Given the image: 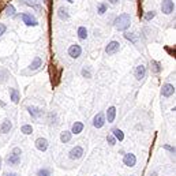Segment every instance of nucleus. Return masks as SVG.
I'll return each mask as SVG.
<instances>
[{
  "mask_svg": "<svg viewBox=\"0 0 176 176\" xmlns=\"http://www.w3.org/2000/svg\"><path fill=\"white\" fill-rule=\"evenodd\" d=\"M154 17H156V11H149V13H146V14H145L143 19H145L146 22H149V21H152Z\"/></svg>",
  "mask_w": 176,
  "mask_h": 176,
  "instance_id": "27",
  "label": "nucleus"
},
{
  "mask_svg": "<svg viewBox=\"0 0 176 176\" xmlns=\"http://www.w3.org/2000/svg\"><path fill=\"white\" fill-rule=\"evenodd\" d=\"M150 70H152V73H154V74H160L161 70H163L161 63L160 62H156V60H152L150 62Z\"/></svg>",
  "mask_w": 176,
  "mask_h": 176,
  "instance_id": "18",
  "label": "nucleus"
},
{
  "mask_svg": "<svg viewBox=\"0 0 176 176\" xmlns=\"http://www.w3.org/2000/svg\"><path fill=\"white\" fill-rule=\"evenodd\" d=\"M4 14L7 17H14L15 15V7H14L13 4H8L6 7V10H4Z\"/></svg>",
  "mask_w": 176,
  "mask_h": 176,
  "instance_id": "24",
  "label": "nucleus"
},
{
  "mask_svg": "<svg viewBox=\"0 0 176 176\" xmlns=\"http://www.w3.org/2000/svg\"><path fill=\"white\" fill-rule=\"evenodd\" d=\"M22 21H23V23L26 26H37V25H38L37 19L32 15L30 13H23V14H22Z\"/></svg>",
  "mask_w": 176,
  "mask_h": 176,
  "instance_id": "3",
  "label": "nucleus"
},
{
  "mask_svg": "<svg viewBox=\"0 0 176 176\" xmlns=\"http://www.w3.org/2000/svg\"><path fill=\"white\" fill-rule=\"evenodd\" d=\"M0 168H2V158H0Z\"/></svg>",
  "mask_w": 176,
  "mask_h": 176,
  "instance_id": "39",
  "label": "nucleus"
},
{
  "mask_svg": "<svg viewBox=\"0 0 176 176\" xmlns=\"http://www.w3.org/2000/svg\"><path fill=\"white\" fill-rule=\"evenodd\" d=\"M119 49H120V44H119L118 41H111V43H108V45L105 47L107 55H115L119 52Z\"/></svg>",
  "mask_w": 176,
  "mask_h": 176,
  "instance_id": "4",
  "label": "nucleus"
},
{
  "mask_svg": "<svg viewBox=\"0 0 176 176\" xmlns=\"http://www.w3.org/2000/svg\"><path fill=\"white\" fill-rule=\"evenodd\" d=\"M82 130H83V123L75 122V123L73 124V130H71V134H79V133H82Z\"/></svg>",
  "mask_w": 176,
  "mask_h": 176,
  "instance_id": "19",
  "label": "nucleus"
},
{
  "mask_svg": "<svg viewBox=\"0 0 176 176\" xmlns=\"http://www.w3.org/2000/svg\"><path fill=\"white\" fill-rule=\"evenodd\" d=\"M6 30H7V26H6L4 23H0V37L4 34Z\"/></svg>",
  "mask_w": 176,
  "mask_h": 176,
  "instance_id": "32",
  "label": "nucleus"
},
{
  "mask_svg": "<svg viewBox=\"0 0 176 176\" xmlns=\"http://www.w3.org/2000/svg\"><path fill=\"white\" fill-rule=\"evenodd\" d=\"M82 53V48L81 45H78V44H73L70 48H68V55H70V58H73V59H78L81 56Z\"/></svg>",
  "mask_w": 176,
  "mask_h": 176,
  "instance_id": "5",
  "label": "nucleus"
},
{
  "mask_svg": "<svg viewBox=\"0 0 176 176\" xmlns=\"http://www.w3.org/2000/svg\"><path fill=\"white\" fill-rule=\"evenodd\" d=\"M82 156H83V149H82L81 146H75L74 149H71V152H70L71 160H78V158H81Z\"/></svg>",
  "mask_w": 176,
  "mask_h": 176,
  "instance_id": "7",
  "label": "nucleus"
},
{
  "mask_svg": "<svg viewBox=\"0 0 176 176\" xmlns=\"http://www.w3.org/2000/svg\"><path fill=\"white\" fill-rule=\"evenodd\" d=\"M4 176H18L17 173H4Z\"/></svg>",
  "mask_w": 176,
  "mask_h": 176,
  "instance_id": "36",
  "label": "nucleus"
},
{
  "mask_svg": "<svg viewBox=\"0 0 176 176\" xmlns=\"http://www.w3.org/2000/svg\"><path fill=\"white\" fill-rule=\"evenodd\" d=\"M113 137H115V139H119V141H123L124 139V134H123V131L122 130H119V128H113Z\"/></svg>",
  "mask_w": 176,
  "mask_h": 176,
  "instance_id": "23",
  "label": "nucleus"
},
{
  "mask_svg": "<svg viewBox=\"0 0 176 176\" xmlns=\"http://www.w3.org/2000/svg\"><path fill=\"white\" fill-rule=\"evenodd\" d=\"M115 118H116V108L115 107H109L108 108V111H107V120H108V123H113Z\"/></svg>",
  "mask_w": 176,
  "mask_h": 176,
  "instance_id": "17",
  "label": "nucleus"
},
{
  "mask_svg": "<svg viewBox=\"0 0 176 176\" xmlns=\"http://www.w3.org/2000/svg\"><path fill=\"white\" fill-rule=\"evenodd\" d=\"M149 176H157V172H153V173H150Z\"/></svg>",
  "mask_w": 176,
  "mask_h": 176,
  "instance_id": "38",
  "label": "nucleus"
},
{
  "mask_svg": "<svg viewBox=\"0 0 176 176\" xmlns=\"http://www.w3.org/2000/svg\"><path fill=\"white\" fill-rule=\"evenodd\" d=\"M164 149H167V150L175 153V148H172V146H169V145H164Z\"/></svg>",
  "mask_w": 176,
  "mask_h": 176,
  "instance_id": "34",
  "label": "nucleus"
},
{
  "mask_svg": "<svg viewBox=\"0 0 176 176\" xmlns=\"http://www.w3.org/2000/svg\"><path fill=\"white\" fill-rule=\"evenodd\" d=\"M28 111H29V113H30L32 118H34V119H38L40 116L43 115V111L37 107H28Z\"/></svg>",
  "mask_w": 176,
  "mask_h": 176,
  "instance_id": "15",
  "label": "nucleus"
},
{
  "mask_svg": "<svg viewBox=\"0 0 176 176\" xmlns=\"http://www.w3.org/2000/svg\"><path fill=\"white\" fill-rule=\"evenodd\" d=\"M70 139H71V133L70 131H63V133L60 134V141L63 142V143L70 142Z\"/></svg>",
  "mask_w": 176,
  "mask_h": 176,
  "instance_id": "22",
  "label": "nucleus"
},
{
  "mask_svg": "<svg viewBox=\"0 0 176 176\" xmlns=\"http://www.w3.org/2000/svg\"><path fill=\"white\" fill-rule=\"evenodd\" d=\"M11 128H13V123H11L10 119H6V120H3V123L0 124V133H3V134L10 133Z\"/></svg>",
  "mask_w": 176,
  "mask_h": 176,
  "instance_id": "11",
  "label": "nucleus"
},
{
  "mask_svg": "<svg viewBox=\"0 0 176 176\" xmlns=\"http://www.w3.org/2000/svg\"><path fill=\"white\" fill-rule=\"evenodd\" d=\"M41 66H43V59H41L40 56H36V58L33 59L32 64L29 66V68H30L32 71H36V70H38Z\"/></svg>",
  "mask_w": 176,
  "mask_h": 176,
  "instance_id": "14",
  "label": "nucleus"
},
{
  "mask_svg": "<svg viewBox=\"0 0 176 176\" xmlns=\"http://www.w3.org/2000/svg\"><path fill=\"white\" fill-rule=\"evenodd\" d=\"M107 11V4L105 3H101V4H98V8H97V13L100 14V15H103L104 13Z\"/></svg>",
  "mask_w": 176,
  "mask_h": 176,
  "instance_id": "29",
  "label": "nucleus"
},
{
  "mask_svg": "<svg viewBox=\"0 0 176 176\" xmlns=\"http://www.w3.org/2000/svg\"><path fill=\"white\" fill-rule=\"evenodd\" d=\"M37 176H51V171L48 168H41L37 172Z\"/></svg>",
  "mask_w": 176,
  "mask_h": 176,
  "instance_id": "26",
  "label": "nucleus"
},
{
  "mask_svg": "<svg viewBox=\"0 0 176 176\" xmlns=\"http://www.w3.org/2000/svg\"><path fill=\"white\" fill-rule=\"evenodd\" d=\"M124 38L131 41V43H134V44L137 43V37L134 36V33H124Z\"/></svg>",
  "mask_w": 176,
  "mask_h": 176,
  "instance_id": "28",
  "label": "nucleus"
},
{
  "mask_svg": "<svg viewBox=\"0 0 176 176\" xmlns=\"http://www.w3.org/2000/svg\"><path fill=\"white\" fill-rule=\"evenodd\" d=\"M43 3H47V0H43Z\"/></svg>",
  "mask_w": 176,
  "mask_h": 176,
  "instance_id": "41",
  "label": "nucleus"
},
{
  "mask_svg": "<svg viewBox=\"0 0 176 176\" xmlns=\"http://www.w3.org/2000/svg\"><path fill=\"white\" fill-rule=\"evenodd\" d=\"M21 133H23L25 135H30V134L33 133V128H32V126H29V124H25V126H22V128H21Z\"/></svg>",
  "mask_w": 176,
  "mask_h": 176,
  "instance_id": "25",
  "label": "nucleus"
},
{
  "mask_svg": "<svg viewBox=\"0 0 176 176\" xmlns=\"http://www.w3.org/2000/svg\"><path fill=\"white\" fill-rule=\"evenodd\" d=\"M175 93V86L171 83H164L163 88H161V94L163 97H171Z\"/></svg>",
  "mask_w": 176,
  "mask_h": 176,
  "instance_id": "6",
  "label": "nucleus"
},
{
  "mask_svg": "<svg viewBox=\"0 0 176 176\" xmlns=\"http://www.w3.org/2000/svg\"><path fill=\"white\" fill-rule=\"evenodd\" d=\"M173 10H175V3L172 2V0H163V3H161V11H163L165 15L172 14Z\"/></svg>",
  "mask_w": 176,
  "mask_h": 176,
  "instance_id": "2",
  "label": "nucleus"
},
{
  "mask_svg": "<svg viewBox=\"0 0 176 176\" xmlns=\"http://www.w3.org/2000/svg\"><path fill=\"white\" fill-rule=\"evenodd\" d=\"M11 153H15V154H19V156L22 154V152H21V149H19V148H14Z\"/></svg>",
  "mask_w": 176,
  "mask_h": 176,
  "instance_id": "35",
  "label": "nucleus"
},
{
  "mask_svg": "<svg viewBox=\"0 0 176 176\" xmlns=\"http://www.w3.org/2000/svg\"><path fill=\"white\" fill-rule=\"evenodd\" d=\"M130 25H131V17H130V14H120L118 18L115 19V28H116V30H119V32H126L127 29L130 28Z\"/></svg>",
  "mask_w": 176,
  "mask_h": 176,
  "instance_id": "1",
  "label": "nucleus"
},
{
  "mask_svg": "<svg viewBox=\"0 0 176 176\" xmlns=\"http://www.w3.org/2000/svg\"><path fill=\"white\" fill-rule=\"evenodd\" d=\"M36 148L38 149L40 152H45L48 149V141L45 138H38V139L36 141Z\"/></svg>",
  "mask_w": 176,
  "mask_h": 176,
  "instance_id": "12",
  "label": "nucleus"
},
{
  "mask_svg": "<svg viewBox=\"0 0 176 176\" xmlns=\"http://www.w3.org/2000/svg\"><path fill=\"white\" fill-rule=\"evenodd\" d=\"M104 124H105V118H104V115L101 113H97L94 116V119H93V126L96 127V128H101Z\"/></svg>",
  "mask_w": 176,
  "mask_h": 176,
  "instance_id": "8",
  "label": "nucleus"
},
{
  "mask_svg": "<svg viewBox=\"0 0 176 176\" xmlns=\"http://www.w3.org/2000/svg\"><path fill=\"white\" fill-rule=\"evenodd\" d=\"M10 97H11V101L14 104L19 103V92L17 89H10Z\"/></svg>",
  "mask_w": 176,
  "mask_h": 176,
  "instance_id": "20",
  "label": "nucleus"
},
{
  "mask_svg": "<svg viewBox=\"0 0 176 176\" xmlns=\"http://www.w3.org/2000/svg\"><path fill=\"white\" fill-rule=\"evenodd\" d=\"M34 2H36V0H32V2H28V4H29V6H33L36 10H40V6H38V4H36Z\"/></svg>",
  "mask_w": 176,
  "mask_h": 176,
  "instance_id": "33",
  "label": "nucleus"
},
{
  "mask_svg": "<svg viewBox=\"0 0 176 176\" xmlns=\"http://www.w3.org/2000/svg\"><path fill=\"white\" fill-rule=\"evenodd\" d=\"M78 37H79L81 40H86V38H88V29H86L85 26L78 28Z\"/></svg>",
  "mask_w": 176,
  "mask_h": 176,
  "instance_id": "21",
  "label": "nucleus"
},
{
  "mask_svg": "<svg viewBox=\"0 0 176 176\" xmlns=\"http://www.w3.org/2000/svg\"><path fill=\"white\" fill-rule=\"evenodd\" d=\"M134 75H135V78L138 81H142L145 78L146 75V67L143 64H139V66H137V68H135V73H134Z\"/></svg>",
  "mask_w": 176,
  "mask_h": 176,
  "instance_id": "10",
  "label": "nucleus"
},
{
  "mask_svg": "<svg viewBox=\"0 0 176 176\" xmlns=\"http://www.w3.org/2000/svg\"><path fill=\"white\" fill-rule=\"evenodd\" d=\"M123 163H124L127 167H134L137 164V157L134 156L133 153H127V154H124Z\"/></svg>",
  "mask_w": 176,
  "mask_h": 176,
  "instance_id": "9",
  "label": "nucleus"
},
{
  "mask_svg": "<svg viewBox=\"0 0 176 176\" xmlns=\"http://www.w3.org/2000/svg\"><path fill=\"white\" fill-rule=\"evenodd\" d=\"M67 2H68V3H73V0H67Z\"/></svg>",
  "mask_w": 176,
  "mask_h": 176,
  "instance_id": "40",
  "label": "nucleus"
},
{
  "mask_svg": "<svg viewBox=\"0 0 176 176\" xmlns=\"http://www.w3.org/2000/svg\"><path fill=\"white\" fill-rule=\"evenodd\" d=\"M109 2L112 3V4H116V3H118V2H119V0H109Z\"/></svg>",
  "mask_w": 176,
  "mask_h": 176,
  "instance_id": "37",
  "label": "nucleus"
},
{
  "mask_svg": "<svg viewBox=\"0 0 176 176\" xmlns=\"http://www.w3.org/2000/svg\"><path fill=\"white\" fill-rule=\"evenodd\" d=\"M82 77L83 78H92V74H90V71H89L88 68H82Z\"/></svg>",
  "mask_w": 176,
  "mask_h": 176,
  "instance_id": "30",
  "label": "nucleus"
},
{
  "mask_svg": "<svg viewBox=\"0 0 176 176\" xmlns=\"http://www.w3.org/2000/svg\"><path fill=\"white\" fill-rule=\"evenodd\" d=\"M58 17L60 18L62 21H68L70 19V14H68V10L64 8V7H60L58 10Z\"/></svg>",
  "mask_w": 176,
  "mask_h": 176,
  "instance_id": "16",
  "label": "nucleus"
},
{
  "mask_svg": "<svg viewBox=\"0 0 176 176\" xmlns=\"http://www.w3.org/2000/svg\"><path fill=\"white\" fill-rule=\"evenodd\" d=\"M107 141H108V143H109L111 146H113V145L116 143V139H115L113 135H108V137H107Z\"/></svg>",
  "mask_w": 176,
  "mask_h": 176,
  "instance_id": "31",
  "label": "nucleus"
},
{
  "mask_svg": "<svg viewBox=\"0 0 176 176\" xmlns=\"http://www.w3.org/2000/svg\"><path fill=\"white\" fill-rule=\"evenodd\" d=\"M7 163L10 165H18L21 163V156L19 154H15V153H11V154L7 157Z\"/></svg>",
  "mask_w": 176,
  "mask_h": 176,
  "instance_id": "13",
  "label": "nucleus"
}]
</instances>
